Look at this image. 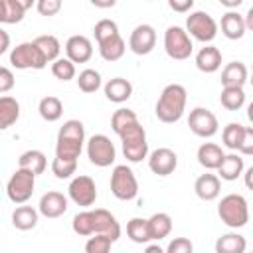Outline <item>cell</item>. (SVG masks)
Listing matches in <instances>:
<instances>
[{
    "label": "cell",
    "mask_w": 253,
    "mask_h": 253,
    "mask_svg": "<svg viewBox=\"0 0 253 253\" xmlns=\"http://www.w3.org/2000/svg\"><path fill=\"white\" fill-rule=\"evenodd\" d=\"M93 34H95V40H97V43H99V42H103V40H107V38L119 34V26H117V22H113V20H109V18H103V20H99V22L95 24Z\"/></svg>",
    "instance_id": "obj_44"
},
{
    "label": "cell",
    "mask_w": 253,
    "mask_h": 253,
    "mask_svg": "<svg viewBox=\"0 0 253 253\" xmlns=\"http://www.w3.org/2000/svg\"><path fill=\"white\" fill-rule=\"evenodd\" d=\"M93 213H95V235L97 233L107 235L113 241H117L121 237V223L117 221V217L105 208H97L93 210Z\"/></svg>",
    "instance_id": "obj_16"
},
{
    "label": "cell",
    "mask_w": 253,
    "mask_h": 253,
    "mask_svg": "<svg viewBox=\"0 0 253 253\" xmlns=\"http://www.w3.org/2000/svg\"><path fill=\"white\" fill-rule=\"evenodd\" d=\"M93 6H97V8H113V6H115V0H109V2H99V0H93Z\"/></svg>",
    "instance_id": "obj_55"
},
{
    "label": "cell",
    "mask_w": 253,
    "mask_h": 253,
    "mask_svg": "<svg viewBox=\"0 0 253 253\" xmlns=\"http://www.w3.org/2000/svg\"><path fill=\"white\" fill-rule=\"evenodd\" d=\"M241 174H243V158H241L237 152H229V154H225L221 166L217 168V176H219V180L233 182V180H237Z\"/></svg>",
    "instance_id": "obj_25"
},
{
    "label": "cell",
    "mask_w": 253,
    "mask_h": 253,
    "mask_svg": "<svg viewBox=\"0 0 253 253\" xmlns=\"http://www.w3.org/2000/svg\"><path fill=\"white\" fill-rule=\"evenodd\" d=\"M45 166H47V158H45V154H43L42 150H36V148L26 150V152L20 154V158H18V168L30 170V172H34L36 176L43 174Z\"/></svg>",
    "instance_id": "obj_26"
},
{
    "label": "cell",
    "mask_w": 253,
    "mask_h": 253,
    "mask_svg": "<svg viewBox=\"0 0 253 253\" xmlns=\"http://www.w3.org/2000/svg\"><path fill=\"white\" fill-rule=\"evenodd\" d=\"M34 6V0H2L0 2V22L18 24L24 20L28 8Z\"/></svg>",
    "instance_id": "obj_17"
},
{
    "label": "cell",
    "mask_w": 253,
    "mask_h": 253,
    "mask_svg": "<svg viewBox=\"0 0 253 253\" xmlns=\"http://www.w3.org/2000/svg\"><path fill=\"white\" fill-rule=\"evenodd\" d=\"M14 87V73L8 67H0V93H8Z\"/></svg>",
    "instance_id": "obj_47"
},
{
    "label": "cell",
    "mask_w": 253,
    "mask_h": 253,
    "mask_svg": "<svg viewBox=\"0 0 253 253\" xmlns=\"http://www.w3.org/2000/svg\"><path fill=\"white\" fill-rule=\"evenodd\" d=\"M186 99H188V93H186L184 85H180V83L166 85L156 101V107H154L158 121L168 123V125L180 121L186 111Z\"/></svg>",
    "instance_id": "obj_1"
},
{
    "label": "cell",
    "mask_w": 253,
    "mask_h": 253,
    "mask_svg": "<svg viewBox=\"0 0 253 253\" xmlns=\"http://www.w3.org/2000/svg\"><path fill=\"white\" fill-rule=\"evenodd\" d=\"M97 45H99V53H101V57L105 61H117V59H121L125 55V49H126V43H125V40H123L121 34H115V36L99 42Z\"/></svg>",
    "instance_id": "obj_24"
},
{
    "label": "cell",
    "mask_w": 253,
    "mask_h": 253,
    "mask_svg": "<svg viewBox=\"0 0 253 253\" xmlns=\"http://www.w3.org/2000/svg\"><path fill=\"white\" fill-rule=\"evenodd\" d=\"M144 253H166L158 243H154V245H148L146 249H144Z\"/></svg>",
    "instance_id": "obj_54"
},
{
    "label": "cell",
    "mask_w": 253,
    "mask_h": 253,
    "mask_svg": "<svg viewBox=\"0 0 253 253\" xmlns=\"http://www.w3.org/2000/svg\"><path fill=\"white\" fill-rule=\"evenodd\" d=\"M87 158L91 164L99 166V168H107L115 162L117 158V150L115 144L111 142L109 136L105 134H93L87 140Z\"/></svg>",
    "instance_id": "obj_9"
},
{
    "label": "cell",
    "mask_w": 253,
    "mask_h": 253,
    "mask_svg": "<svg viewBox=\"0 0 253 253\" xmlns=\"http://www.w3.org/2000/svg\"><path fill=\"white\" fill-rule=\"evenodd\" d=\"M38 215L40 211L34 210L32 206H18L12 213V225L20 231H30L38 225Z\"/></svg>",
    "instance_id": "obj_27"
},
{
    "label": "cell",
    "mask_w": 253,
    "mask_h": 253,
    "mask_svg": "<svg viewBox=\"0 0 253 253\" xmlns=\"http://www.w3.org/2000/svg\"><path fill=\"white\" fill-rule=\"evenodd\" d=\"M178 166V156L172 148H156L150 152L148 156V168L156 174V176H170Z\"/></svg>",
    "instance_id": "obj_13"
},
{
    "label": "cell",
    "mask_w": 253,
    "mask_h": 253,
    "mask_svg": "<svg viewBox=\"0 0 253 253\" xmlns=\"http://www.w3.org/2000/svg\"><path fill=\"white\" fill-rule=\"evenodd\" d=\"M18 119H20V103L10 95L0 97V128L2 130L10 128Z\"/></svg>",
    "instance_id": "obj_28"
},
{
    "label": "cell",
    "mask_w": 253,
    "mask_h": 253,
    "mask_svg": "<svg viewBox=\"0 0 253 253\" xmlns=\"http://www.w3.org/2000/svg\"><path fill=\"white\" fill-rule=\"evenodd\" d=\"M75 170H77V160H69V158H53V162H51V172H53V176L55 178H59V180H67V178H71L73 174H75Z\"/></svg>",
    "instance_id": "obj_41"
},
{
    "label": "cell",
    "mask_w": 253,
    "mask_h": 253,
    "mask_svg": "<svg viewBox=\"0 0 253 253\" xmlns=\"http://www.w3.org/2000/svg\"><path fill=\"white\" fill-rule=\"evenodd\" d=\"M247 239L241 233H225L215 241V253H245Z\"/></svg>",
    "instance_id": "obj_30"
},
{
    "label": "cell",
    "mask_w": 253,
    "mask_h": 253,
    "mask_svg": "<svg viewBox=\"0 0 253 253\" xmlns=\"http://www.w3.org/2000/svg\"><path fill=\"white\" fill-rule=\"evenodd\" d=\"M65 53L73 63H87L93 55V43L87 36H71L65 42Z\"/></svg>",
    "instance_id": "obj_15"
},
{
    "label": "cell",
    "mask_w": 253,
    "mask_h": 253,
    "mask_svg": "<svg viewBox=\"0 0 253 253\" xmlns=\"http://www.w3.org/2000/svg\"><path fill=\"white\" fill-rule=\"evenodd\" d=\"M219 28H221V34L227 38V40H241L245 36V16H241L239 12L235 10H227L223 16H221V22H219Z\"/></svg>",
    "instance_id": "obj_18"
},
{
    "label": "cell",
    "mask_w": 253,
    "mask_h": 253,
    "mask_svg": "<svg viewBox=\"0 0 253 253\" xmlns=\"http://www.w3.org/2000/svg\"><path fill=\"white\" fill-rule=\"evenodd\" d=\"M36 8L42 16H55L61 10V0H38Z\"/></svg>",
    "instance_id": "obj_46"
},
{
    "label": "cell",
    "mask_w": 253,
    "mask_h": 253,
    "mask_svg": "<svg viewBox=\"0 0 253 253\" xmlns=\"http://www.w3.org/2000/svg\"><path fill=\"white\" fill-rule=\"evenodd\" d=\"M34 188H36V174L30 172V170H24V168H18L8 184H6V194H8V200L14 202V204H26L32 194H34Z\"/></svg>",
    "instance_id": "obj_7"
},
{
    "label": "cell",
    "mask_w": 253,
    "mask_h": 253,
    "mask_svg": "<svg viewBox=\"0 0 253 253\" xmlns=\"http://www.w3.org/2000/svg\"><path fill=\"white\" fill-rule=\"evenodd\" d=\"M239 152L245 156H253V126H245V134H243V142L239 146Z\"/></svg>",
    "instance_id": "obj_48"
},
{
    "label": "cell",
    "mask_w": 253,
    "mask_h": 253,
    "mask_svg": "<svg viewBox=\"0 0 253 253\" xmlns=\"http://www.w3.org/2000/svg\"><path fill=\"white\" fill-rule=\"evenodd\" d=\"M134 123H138V117H136V113L132 109H117L113 113V117H111V128L117 134H121L126 126H130Z\"/></svg>",
    "instance_id": "obj_38"
},
{
    "label": "cell",
    "mask_w": 253,
    "mask_h": 253,
    "mask_svg": "<svg viewBox=\"0 0 253 253\" xmlns=\"http://www.w3.org/2000/svg\"><path fill=\"white\" fill-rule=\"evenodd\" d=\"M196 67L204 73H215L221 67V51L215 45H204L196 53Z\"/></svg>",
    "instance_id": "obj_21"
},
{
    "label": "cell",
    "mask_w": 253,
    "mask_h": 253,
    "mask_svg": "<svg viewBox=\"0 0 253 253\" xmlns=\"http://www.w3.org/2000/svg\"><path fill=\"white\" fill-rule=\"evenodd\" d=\"M186 32L190 38L210 43L217 36V22L204 10H196L186 18Z\"/></svg>",
    "instance_id": "obj_8"
},
{
    "label": "cell",
    "mask_w": 253,
    "mask_h": 253,
    "mask_svg": "<svg viewBox=\"0 0 253 253\" xmlns=\"http://www.w3.org/2000/svg\"><path fill=\"white\" fill-rule=\"evenodd\" d=\"M188 126H190V130H192L196 136L211 138V136L217 132L219 123H217V117H215L210 109L196 107V109H192V111H190Z\"/></svg>",
    "instance_id": "obj_10"
},
{
    "label": "cell",
    "mask_w": 253,
    "mask_h": 253,
    "mask_svg": "<svg viewBox=\"0 0 253 253\" xmlns=\"http://www.w3.org/2000/svg\"><path fill=\"white\" fill-rule=\"evenodd\" d=\"M249 81H251V85H253V73H251V79H249Z\"/></svg>",
    "instance_id": "obj_57"
},
{
    "label": "cell",
    "mask_w": 253,
    "mask_h": 253,
    "mask_svg": "<svg viewBox=\"0 0 253 253\" xmlns=\"http://www.w3.org/2000/svg\"><path fill=\"white\" fill-rule=\"evenodd\" d=\"M38 211L43 215V217H49V219H55L59 215H63L67 211V198L61 194V192H45L42 198H40V204H38Z\"/></svg>",
    "instance_id": "obj_14"
},
{
    "label": "cell",
    "mask_w": 253,
    "mask_h": 253,
    "mask_svg": "<svg viewBox=\"0 0 253 253\" xmlns=\"http://www.w3.org/2000/svg\"><path fill=\"white\" fill-rule=\"evenodd\" d=\"M243 134H245V126L241 123H227L221 130V140L229 150L235 152L243 142Z\"/></svg>",
    "instance_id": "obj_33"
},
{
    "label": "cell",
    "mask_w": 253,
    "mask_h": 253,
    "mask_svg": "<svg viewBox=\"0 0 253 253\" xmlns=\"http://www.w3.org/2000/svg\"><path fill=\"white\" fill-rule=\"evenodd\" d=\"M71 227L77 235L81 237H91L95 235V213L93 210H85V211H79L73 221H71Z\"/></svg>",
    "instance_id": "obj_34"
},
{
    "label": "cell",
    "mask_w": 253,
    "mask_h": 253,
    "mask_svg": "<svg viewBox=\"0 0 253 253\" xmlns=\"http://www.w3.org/2000/svg\"><path fill=\"white\" fill-rule=\"evenodd\" d=\"M198 162L206 168V170H217L225 158L221 146L213 144V142H204L200 148H198V154H196Z\"/></svg>",
    "instance_id": "obj_22"
},
{
    "label": "cell",
    "mask_w": 253,
    "mask_h": 253,
    "mask_svg": "<svg viewBox=\"0 0 253 253\" xmlns=\"http://www.w3.org/2000/svg\"><path fill=\"white\" fill-rule=\"evenodd\" d=\"M115 241L107 235H91L85 243V253H109L111 251V245Z\"/></svg>",
    "instance_id": "obj_43"
},
{
    "label": "cell",
    "mask_w": 253,
    "mask_h": 253,
    "mask_svg": "<svg viewBox=\"0 0 253 253\" xmlns=\"http://www.w3.org/2000/svg\"><path fill=\"white\" fill-rule=\"evenodd\" d=\"M194 192H196V196H198L200 200H204V202H211V200H215V198L219 196V192H221L219 176L210 174V172L198 176L196 182H194Z\"/></svg>",
    "instance_id": "obj_19"
},
{
    "label": "cell",
    "mask_w": 253,
    "mask_h": 253,
    "mask_svg": "<svg viewBox=\"0 0 253 253\" xmlns=\"http://www.w3.org/2000/svg\"><path fill=\"white\" fill-rule=\"evenodd\" d=\"M83 150L81 142H73V140H59L55 144V156L57 158H69V160H77L79 154Z\"/></svg>",
    "instance_id": "obj_42"
},
{
    "label": "cell",
    "mask_w": 253,
    "mask_h": 253,
    "mask_svg": "<svg viewBox=\"0 0 253 253\" xmlns=\"http://www.w3.org/2000/svg\"><path fill=\"white\" fill-rule=\"evenodd\" d=\"M243 182H245V186H247L249 190H253V166L245 170V174H243Z\"/></svg>",
    "instance_id": "obj_51"
},
{
    "label": "cell",
    "mask_w": 253,
    "mask_h": 253,
    "mask_svg": "<svg viewBox=\"0 0 253 253\" xmlns=\"http://www.w3.org/2000/svg\"><path fill=\"white\" fill-rule=\"evenodd\" d=\"M111 194L117 200L128 202L138 194V180L126 164H119L111 172Z\"/></svg>",
    "instance_id": "obj_4"
},
{
    "label": "cell",
    "mask_w": 253,
    "mask_h": 253,
    "mask_svg": "<svg viewBox=\"0 0 253 253\" xmlns=\"http://www.w3.org/2000/svg\"><path fill=\"white\" fill-rule=\"evenodd\" d=\"M126 235L134 243H148V241H152L150 239V231H148V219H144V217H132L126 223Z\"/></svg>",
    "instance_id": "obj_37"
},
{
    "label": "cell",
    "mask_w": 253,
    "mask_h": 253,
    "mask_svg": "<svg viewBox=\"0 0 253 253\" xmlns=\"http://www.w3.org/2000/svg\"><path fill=\"white\" fill-rule=\"evenodd\" d=\"M34 43L40 47V51L43 53V57L47 59V63H53L59 59V51H61V43L55 36L45 34V36H38L34 40Z\"/></svg>",
    "instance_id": "obj_32"
},
{
    "label": "cell",
    "mask_w": 253,
    "mask_h": 253,
    "mask_svg": "<svg viewBox=\"0 0 253 253\" xmlns=\"http://www.w3.org/2000/svg\"><path fill=\"white\" fill-rule=\"evenodd\" d=\"M77 87L83 91V93H95L99 87H101V73L97 69H83L77 77Z\"/></svg>",
    "instance_id": "obj_39"
},
{
    "label": "cell",
    "mask_w": 253,
    "mask_h": 253,
    "mask_svg": "<svg viewBox=\"0 0 253 253\" xmlns=\"http://www.w3.org/2000/svg\"><path fill=\"white\" fill-rule=\"evenodd\" d=\"M247 79H249V71H247L245 63H241V61H231L221 69V85L223 87H243Z\"/></svg>",
    "instance_id": "obj_23"
},
{
    "label": "cell",
    "mask_w": 253,
    "mask_h": 253,
    "mask_svg": "<svg viewBox=\"0 0 253 253\" xmlns=\"http://www.w3.org/2000/svg\"><path fill=\"white\" fill-rule=\"evenodd\" d=\"M10 65L16 69H43L47 59L34 42H22L10 51Z\"/></svg>",
    "instance_id": "obj_6"
},
{
    "label": "cell",
    "mask_w": 253,
    "mask_h": 253,
    "mask_svg": "<svg viewBox=\"0 0 253 253\" xmlns=\"http://www.w3.org/2000/svg\"><path fill=\"white\" fill-rule=\"evenodd\" d=\"M245 28L253 32V6H251V8L247 10V14H245Z\"/></svg>",
    "instance_id": "obj_52"
},
{
    "label": "cell",
    "mask_w": 253,
    "mask_h": 253,
    "mask_svg": "<svg viewBox=\"0 0 253 253\" xmlns=\"http://www.w3.org/2000/svg\"><path fill=\"white\" fill-rule=\"evenodd\" d=\"M221 6H225V8H239L241 0H221Z\"/></svg>",
    "instance_id": "obj_53"
},
{
    "label": "cell",
    "mask_w": 253,
    "mask_h": 253,
    "mask_svg": "<svg viewBox=\"0 0 253 253\" xmlns=\"http://www.w3.org/2000/svg\"><path fill=\"white\" fill-rule=\"evenodd\" d=\"M168 6L174 12H188L194 6V0H168Z\"/></svg>",
    "instance_id": "obj_49"
},
{
    "label": "cell",
    "mask_w": 253,
    "mask_h": 253,
    "mask_svg": "<svg viewBox=\"0 0 253 253\" xmlns=\"http://www.w3.org/2000/svg\"><path fill=\"white\" fill-rule=\"evenodd\" d=\"M247 119H249V121L253 123V101H251V103L247 105Z\"/></svg>",
    "instance_id": "obj_56"
},
{
    "label": "cell",
    "mask_w": 253,
    "mask_h": 253,
    "mask_svg": "<svg viewBox=\"0 0 253 253\" xmlns=\"http://www.w3.org/2000/svg\"><path fill=\"white\" fill-rule=\"evenodd\" d=\"M251 253H253V251H251Z\"/></svg>",
    "instance_id": "obj_58"
},
{
    "label": "cell",
    "mask_w": 253,
    "mask_h": 253,
    "mask_svg": "<svg viewBox=\"0 0 253 253\" xmlns=\"http://www.w3.org/2000/svg\"><path fill=\"white\" fill-rule=\"evenodd\" d=\"M148 231H150V239H156V241L168 237L172 231V217L164 211L152 213L148 217Z\"/></svg>",
    "instance_id": "obj_29"
},
{
    "label": "cell",
    "mask_w": 253,
    "mask_h": 253,
    "mask_svg": "<svg viewBox=\"0 0 253 253\" xmlns=\"http://www.w3.org/2000/svg\"><path fill=\"white\" fill-rule=\"evenodd\" d=\"M166 253H194V243L188 237H174L168 243Z\"/></svg>",
    "instance_id": "obj_45"
},
{
    "label": "cell",
    "mask_w": 253,
    "mask_h": 253,
    "mask_svg": "<svg viewBox=\"0 0 253 253\" xmlns=\"http://www.w3.org/2000/svg\"><path fill=\"white\" fill-rule=\"evenodd\" d=\"M164 51L168 57L184 61L192 55L194 51V43L192 38L188 36V32L180 26H170L164 32Z\"/></svg>",
    "instance_id": "obj_5"
},
{
    "label": "cell",
    "mask_w": 253,
    "mask_h": 253,
    "mask_svg": "<svg viewBox=\"0 0 253 253\" xmlns=\"http://www.w3.org/2000/svg\"><path fill=\"white\" fill-rule=\"evenodd\" d=\"M10 47V36H8V32L6 30H2L0 28V55L2 53H6V49Z\"/></svg>",
    "instance_id": "obj_50"
},
{
    "label": "cell",
    "mask_w": 253,
    "mask_h": 253,
    "mask_svg": "<svg viewBox=\"0 0 253 253\" xmlns=\"http://www.w3.org/2000/svg\"><path fill=\"white\" fill-rule=\"evenodd\" d=\"M123 142V154L128 162H140L148 156V142H146V130L140 123H134L126 126L119 134Z\"/></svg>",
    "instance_id": "obj_3"
},
{
    "label": "cell",
    "mask_w": 253,
    "mask_h": 253,
    "mask_svg": "<svg viewBox=\"0 0 253 253\" xmlns=\"http://www.w3.org/2000/svg\"><path fill=\"white\" fill-rule=\"evenodd\" d=\"M57 138L59 140H73V142H85V126L81 121L77 119H69L61 125L59 132H57Z\"/></svg>",
    "instance_id": "obj_36"
},
{
    "label": "cell",
    "mask_w": 253,
    "mask_h": 253,
    "mask_svg": "<svg viewBox=\"0 0 253 253\" xmlns=\"http://www.w3.org/2000/svg\"><path fill=\"white\" fill-rule=\"evenodd\" d=\"M217 215L231 229L243 227L249 221V206H247V200L241 194H227V196H223L221 202H219V206H217Z\"/></svg>",
    "instance_id": "obj_2"
},
{
    "label": "cell",
    "mask_w": 253,
    "mask_h": 253,
    "mask_svg": "<svg viewBox=\"0 0 253 253\" xmlns=\"http://www.w3.org/2000/svg\"><path fill=\"white\" fill-rule=\"evenodd\" d=\"M67 192H69V198H71L77 206H81V208H89V206H93L95 200H97V186H95V180H93L91 176H85V174L75 176V178L69 182Z\"/></svg>",
    "instance_id": "obj_11"
},
{
    "label": "cell",
    "mask_w": 253,
    "mask_h": 253,
    "mask_svg": "<svg viewBox=\"0 0 253 253\" xmlns=\"http://www.w3.org/2000/svg\"><path fill=\"white\" fill-rule=\"evenodd\" d=\"M219 103L227 111H239L245 105L243 87H223L221 89V95H219Z\"/></svg>",
    "instance_id": "obj_35"
},
{
    "label": "cell",
    "mask_w": 253,
    "mask_h": 253,
    "mask_svg": "<svg viewBox=\"0 0 253 253\" xmlns=\"http://www.w3.org/2000/svg\"><path fill=\"white\" fill-rule=\"evenodd\" d=\"M38 111H40V117H42L43 121L55 123V121H59L61 115H63V103H61L57 97L47 95V97H43V99L40 101Z\"/></svg>",
    "instance_id": "obj_31"
},
{
    "label": "cell",
    "mask_w": 253,
    "mask_h": 253,
    "mask_svg": "<svg viewBox=\"0 0 253 253\" xmlns=\"http://www.w3.org/2000/svg\"><path fill=\"white\" fill-rule=\"evenodd\" d=\"M156 45V32L150 24H140L130 32L128 47L136 55H148Z\"/></svg>",
    "instance_id": "obj_12"
},
{
    "label": "cell",
    "mask_w": 253,
    "mask_h": 253,
    "mask_svg": "<svg viewBox=\"0 0 253 253\" xmlns=\"http://www.w3.org/2000/svg\"><path fill=\"white\" fill-rule=\"evenodd\" d=\"M105 97L111 103H125L132 95V83L125 77H113L105 83Z\"/></svg>",
    "instance_id": "obj_20"
},
{
    "label": "cell",
    "mask_w": 253,
    "mask_h": 253,
    "mask_svg": "<svg viewBox=\"0 0 253 253\" xmlns=\"http://www.w3.org/2000/svg\"><path fill=\"white\" fill-rule=\"evenodd\" d=\"M51 73L59 81H71L75 77V63L67 57H59L57 61L51 63Z\"/></svg>",
    "instance_id": "obj_40"
}]
</instances>
